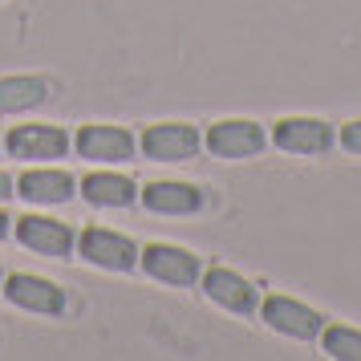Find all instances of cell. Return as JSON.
Here are the masks:
<instances>
[{"label":"cell","mask_w":361,"mask_h":361,"mask_svg":"<svg viewBox=\"0 0 361 361\" xmlns=\"http://www.w3.org/2000/svg\"><path fill=\"white\" fill-rule=\"evenodd\" d=\"M138 147L154 163H187V159L199 154L203 138H199V130L191 122H154V126L142 130Z\"/></svg>","instance_id":"7a4b0ae2"},{"label":"cell","mask_w":361,"mask_h":361,"mask_svg":"<svg viewBox=\"0 0 361 361\" xmlns=\"http://www.w3.org/2000/svg\"><path fill=\"white\" fill-rule=\"evenodd\" d=\"M78 252H82L85 264L106 268V272H130L134 264H138L134 240H126V235H118L110 228H85L82 240H78Z\"/></svg>","instance_id":"5b68a950"},{"label":"cell","mask_w":361,"mask_h":361,"mask_svg":"<svg viewBox=\"0 0 361 361\" xmlns=\"http://www.w3.org/2000/svg\"><path fill=\"white\" fill-rule=\"evenodd\" d=\"M341 147L349 150V154H361V118L357 122H349V126L341 130Z\"/></svg>","instance_id":"e0dca14e"},{"label":"cell","mask_w":361,"mask_h":361,"mask_svg":"<svg viewBox=\"0 0 361 361\" xmlns=\"http://www.w3.org/2000/svg\"><path fill=\"white\" fill-rule=\"evenodd\" d=\"M264 126L247 122V118H224L215 122L212 130L203 134V147L212 150L215 159H228V163H244V159H256L264 150Z\"/></svg>","instance_id":"6da1fadb"},{"label":"cell","mask_w":361,"mask_h":361,"mask_svg":"<svg viewBox=\"0 0 361 361\" xmlns=\"http://www.w3.org/2000/svg\"><path fill=\"white\" fill-rule=\"evenodd\" d=\"M272 142L288 154H329L333 150V126L321 118H284L272 130Z\"/></svg>","instance_id":"30bf717a"},{"label":"cell","mask_w":361,"mask_h":361,"mask_svg":"<svg viewBox=\"0 0 361 361\" xmlns=\"http://www.w3.org/2000/svg\"><path fill=\"white\" fill-rule=\"evenodd\" d=\"M260 317H264L268 329H276L284 337H296V341H312V337H321V329H325L321 312L309 309V305H300V300H293V296H268Z\"/></svg>","instance_id":"8992f818"},{"label":"cell","mask_w":361,"mask_h":361,"mask_svg":"<svg viewBox=\"0 0 361 361\" xmlns=\"http://www.w3.org/2000/svg\"><path fill=\"white\" fill-rule=\"evenodd\" d=\"M8 228H13V219H8V215L0 212V240H4V235H8Z\"/></svg>","instance_id":"d6986e66"},{"label":"cell","mask_w":361,"mask_h":361,"mask_svg":"<svg viewBox=\"0 0 361 361\" xmlns=\"http://www.w3.org/2000/svg\"><path fill=\"white\" fill-rule=\"evenodd\" d=\"M4 296L25 312H41V317H57L66 312V293L45 276H29V272H17V276L4 280Z\"/></svg>","instance_id":"9c48e42d"},{"label":"cell","mask_w":361,"mask_h":361,"mask_svg":"<svg viewBox=\"0 0 361 361\" xmlns=\"http://www.w3.org/2000/svg\"><path fill=\"white\" fill-rule=\"evenodd\" d=\"M138 199L154 215H195L203 207V191L191 183H147Z\"/></svg>","instance_id":"4fadbf2b"},{"label":"cell","mask_w":361,"mask_h":361,"mask_svg":"<svg viewBox=\"0 0 361 361\" xmlns=\"http://www.w3.org/2000/svg\"><path fill=\"white\" fill-rule=\"evenodd\" d=\"M73 187L78 179L69 171H57V166H33L17 179V195L33 207H57V203H69L73 199Z\"/></svg>","instance_id":"8fae6325"},{"label":"cell","mask_w":361,"mask_h":361,"mask_svg":"<svg viewBox=\"0 0 361 361\" xmlns=\"http://www.w3.org/2000/svg\"><path fill=\"white\" fill-rule=\"evenodd\" d=\"M49 98V85L41 78L17 73V78H0V114H20V110H33Z\"/></svg>","instance_id":"9a60e30c"},{"label":"cell","mask_w":361,"mask_h":361,"mask_svg":"<svg viewBox=\"0 0 361 361\" xmlns=\"http://www.w3.org/2000/svg\"><path fill=\"white\" fill-rule=\"evenodd\" d=\"M82 195L85 203H94V207H130L138 191H134V183L126 175H114V171H94V175H85L82 179Z\"/></svg>","instance_id":"5bb4252c"},{"label":"cell","mask_w":361,"mask_h":361,"mask_svg":"<svg viewBox=\"0 0 361 361\" xmlns=\"http://www.w3.org/2000/svg\"><path fill=\"white\" fill-rule=\"evenodd\" d=\"M13 228H17V240L29 252L49 256V260H69V252L78 247L73 228L61 224V219H49V215H20V219H13Z\"/></svg>","instance_id":"277c9868"},{"label":"cell","mask_w":361,"mask_h":361,"mask_svg":"<svg viewBox=\"0 0 361 361\" xmlns=\"http://www.w3.org/2000/svg\"><path fill=\"white\" fill-rule=\"evenodd\" d=\"M321 345H325L329 357H337V361H361V333L349 325L321 329Z\"/></svg>","instance_id":"2e32d148"},{"label":"cell","mask_w":361,"mask_h":361,"mask_svg":"<svg viewBox=\"0 0 361 361\" xmlns=\"http://www.w3.org/2000/svg\"><path fill=\"white\" fill-rule=\"evenodd\" d=\"M4 147L13 159H25V163H53L69 154V134L53 122H29V126H13Z\"/></svg>","instance_id":"3957f363"},{"label":"cell","mask_w":361,"mask_h":361,"mask_svg":"<svg viewBox=\"0 0 361 361\" xmlns=\"http://www.w3.org/2000/svg\"><path fill=\"white\" fill-rule=\"evenodd\" d=\"M138 264L147 268L154 280L163 284H175V288H191L199 284V256H191L187 247H175V244H150L147 252H138Z\"/></svg>","instance_id":"ba28073f"},{"label":"cell","mask_w":361,"mask_h":361,"mask_svg":"<svg viewBox=\"0 0 361 361\" xmlns=\"http://www.w3.org/2000/svg\"><path fill=\"white\" fill-rule=\"evenodd\" d=\"M203 293L212 296L215 305H224L228 312H256V305H260L256 288L231 268H207L203 272Z\"/></svg>","instance_id":"7c38bea8"},{"label":"cell","mask_w":361,"mask_h":361,"mask_svg":"<svg viewBox=\"0 0 361 361\" xmlns=\"http://www.w3.org/2000/svg\"><path fill=\"white\" fill-rule=\"evenodd\" d=\"M13 195H17V179L8 171H0V203H8Z\"/></svg>","instance_id":"ac0fdd59"},{"label":"cell","mask_w":361,"mask_h":361,"mask_svg":"<svg viewBox=\"0 0 361 361\" xmlns=\"http://www.w3.org/2000/svg\"><path fill=\"white\" fill-rule=\"evenodd\" d=\"M73 147L82 159L90 163H102V166H114V163H130L134 159V134L126 126H82Z\"/></svg>","instance_id":"52a82bcc"}]
</instances>
